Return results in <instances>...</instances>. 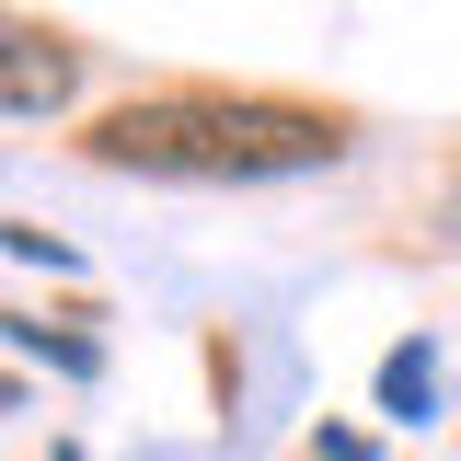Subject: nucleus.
Returning <instances> with one entry per match:
<instances>
[{
	"label": "nucleus",
	"instance_id": "1",
	"mask_svg": "<svg viewBox=\"0 0 461 461\" xmlns=\"http://www.w3.org/2000/svg\"><path fill=\"white\" fill-rule=\"evenodd\" d=\"M104 173H173V185H277V173H335L346 115L277 104V93H139L93 115L81 139Z\"/></svg>",
	"mask_w": 461,
	"mask_h": 461
},
{
	"label": "nucleus",
	"instance_id": "2",
	"mask_svg": "<svg viewBox=\"0 0 461 461\" xmlns=\"http://www.w3.org/2000/svg\"><path fill=\"white\" fill-rule=\"evenodd\" d=\"M69 93H81V47L35 12H0V115H69Z\"/></svg>",
	"mask_w": 461,
	"mask_h": 461
},
{
	"label": "nucleus",
	"instance_id": "3",
	"mask_svg": "<svg viewBox=\"0 0 461 461\" xmlns=\"http://www.w3.org/2000/svg\"><path fill=\"white\" fill-rule=\"evenodd\" d=\"M381 415H393V427H427V415H438V346L427 335L381 357Z\"/></svg>",
	"mask_w": 461,
	"mask_h": 461
},
{
	"label": "nucleus",
	"instance_id": "4",
	"mask_svg": "<svg viewBox=\"0 0 461 461\" xmlns=\"http://www.w3.org/2000/svg\"><path fill=\"white\" fill-rule=\"evenodd\" d=\"M0 346H23V357H47L58 381H104V346H93V335H47L35 312H0Z\"/></svg>",
	"mask_w": 461,
	"mask_h": 461
},
{
	"label": "nucleus",
	"instance_id": "5",
	"mask_svg": "<svg viewBox=\"0 0 461 461\" xmlns=\"http://www.w3.org/2000/svg\"><path fill=\"white\" fill-rule=\"evenodd\" d=\"M0 254H12V266H47V277H69V266H81V254H69L58 230H35V220H0Z\"/></svg>",
	"mask_w": 461,
	"mask_h": 461
},
{
	"label": "nucleus",
	"instance_id": "6",
	"mask_svg": "<svg viewBox=\"0 0 461 461\" xmlns=\"http://www.w3.org/2000/svg\"><path fill=\"white\" fill-rule=\"evenodd\" d=\"M312 461H369V438L357 427H312Z\"/></svg>",
	"mask_w": 461,
	"mask_h": 461
}]
</instances>
